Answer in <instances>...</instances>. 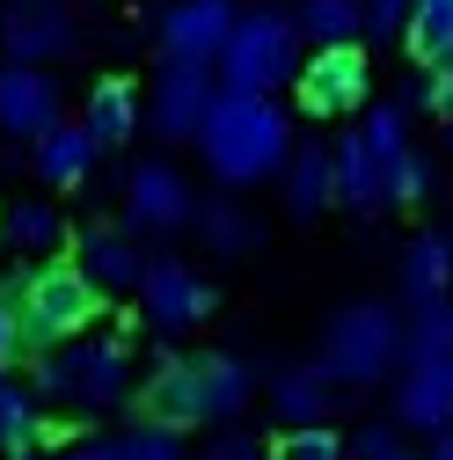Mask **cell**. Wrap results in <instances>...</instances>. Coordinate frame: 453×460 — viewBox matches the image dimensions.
<instances>
[{
	"label": "cell",
	"instance_id": "cell-4",
	"mask_svg": "<svg viewBox=\"0 0 453 460\" xmlns=\"http://www.w3.org/2000/svg\"><path fill=\"white\" fill-rule=\"evenodd\" d=\"M307 59H300V30L293 15H278V8H256L242 15V30L226 37L219 51V95H271V88H300Z\"/></svg>",
	"mask_w": 453,
	"mask_h": 460
},
{
	"label": "cell",
	"instance_id": "cell-28",
	"mask_svg": "<svg viewBox=\"0 0 453 460\" xmlns=\"http://www.w3.org/2000/svg\"><path fill=\"white\" fill-rule=\"evenodd\" d=\"M403 358H410V366H439V358H453V300L410 314V343H403Z\"/></svg>",
	"mask_w": 453,
	"mask_h": 460
},
{
	"label": "cell",
	"instance_id": "cell-31",
	"mask_svg": "<svg viewBox=\"0 0 453 460\" xmlns=\"http://www.w3.org/2000/svg\"><path fill=\"white\" fill-rule=\"evenodd\" d=\"M424 198H431V161L410 154V161L387 176V205H424Z\"/></svg>",
	"mask_w": 453,
	"mask_h": 460
},
{
	"label": "cell",
	"instance_id": "cell-5",
	"mask_svg": "<svg viewBox=\"0 0 453 460\" xmlns=\"http://www.w3.org/2000/svg\"><path fill=\"white\" fill-rule=\"evenodd\" d=\"M102 314V293L88 285L81 263H37L30 300H22V343L30 351H59V343H81Z\"/></svg>",
	"mask_w": 453,
	"mask_h": 460
},
{
	"label": "cell",
	"instance_id": "cell-11",
	"mask_svg": "<svg viewBox=\"0 0 453 460\" xmlns=\"http://www.w3.org/2000/svg\"><path fill=\"white\" fill-rule=\"evenodd\" d=\"M242 30L235 0H176L161 15V59H191V66H219L226 37Z\"/></svg>",
	"mask_w": 453,
	"mask_h": 460
},
{
	"label": "cell",
	"instance_id": "cell-24",
	"mask_svg": "<svg viewBox=\"0 0 453 460\" xmlns=\"http://www.w3.org/2000/svg\"><path fill=\"white\" fill-rule=\"evenodd\" d=\"M0 242H8L15 256H51V249H67V219L44 198H15L8 212H0Z\"/></svg>",
	"mask_w": 453,
	"mask_h": 460
},
{
	"label": "cell",
	"instance_id": "cell-27",
	"mask_svg": "<svg viewBox=\"0 0 453 460\" xmlns=\"http://www.w3.org/2000/svg\"><path fill=\"white\" fill-rule=\"evenodd\" d=\"M403 44H410V59H417L424 74H431V66H446V59H453V0H417Z\"/></svg>",
	"mask_w": 453,
	"mask_h": 460
},
{
	"label": "cell",
	"instance_id": "cell-34",
	"mask_svg": "<svg viewBox=\"0 0 453 460\" xmlns=\"http://www.w3.org/2000/svg\"><path fill=\"white\" fill-rule=\"evenodd\" d=\"M15 351H22V307H15L8 293H0V366H8Z\"/></svg>",
	"mask_w": 453,
	"mask_h": 460
},
{
	"label": "cell",
	"instance_id": "cell-14",
	"mask_svg": "<svg viewBox=\"0 0 453 460\" xmlns=\"http://www.w3.org/2000/svg\"><path fill=\"white\" fill-rule=\"evenodd\" d=\"M74 263L88 270V285H95L102 300H110V293H139V285H147V256L132 249L125 226H81Z\"/></svg>",
	"mask_w": 453,
	"mask_h": 460
},
{
	"label": "cell",
	"instance_id": "cell-16",
	"mask_svg": "<svg viewBox=\"0 0 453 460\" xmlns=\"http://www.w3.org/2000/svg\"><path fill=\"white\" fill-rule=\"evenodd\" d=\"M95 161H102V139H95L88 125H59L51 139L30 146V168H37L51 190H81V183L95 176Z\"/></svg>",
	"mask_w": 453,
	"mask_h": 460
},
{
	"label": "cell",
	"instance_id": "cell-13",
	"mask_svg": "<svg viewBox=\"0 0 453 460\" xmlns=\"http://www.w3.org/2000/svg\"><path fill=\"white\" fill-rule=\"evenodd\" d=\"M366 88H373V66H366L359 44L315 51L307 74H300V110H307V118H351V110L366 102Z\"/></svg>",
	"mask_w": 453,
	"mask_h": 460
},
{
	"label": "cell",
	"instance_id": "cell-20",
	"mask_svg": "<svg viewBox=\"0 0 453 460\" xmlns=\"http://www.w3.org/2000/svg\"><path fill=\"white\" fill-rule=\"evenodd\" d=\"M446 285H453V234L431 226V234H417L410 256H403V300H410V314L417 307H439Z\"/></svg>",
	"mask_w": 453,
	"mask_h": 460
},
{
	"label": "cell",
	"instance_id": "cell-37",
	"mask_svg": "<svg viewBox=\"0 0 453 460\" xmlns=\"http://www.w3.org/2000/svg\"><path fill=\"white\" fill-rule=\"evenodd\" d=\"M424 460H453V431H446V438H431V453H424Z\"/></svg>",
	"mask_w": 453,
	"mask_h": 460
},
{
	"label": "cell",
	"instance_id": "cell-1",
	"mask_svg": "<svg viewBox=\"0 0 453 460\" xmlns=\"http://www.w3.org/2000/svg\"><path fill=\"white\" fill-rule=\"evenodd\" d=\"M198 154H205V168L226 190H249L263 176H286L293 125H286V110H278L271 95H219V110L198 132Z\"/></svg>",
	"mask_w": 453,
	"mask_h": 460
},
{
	"label": "cell",
	"instance_id": "cell-15",
	"mask_svg": "<svg viewBox=\"0 0 453 460\" xmlns=\"http://www.w3.org/2000/svg\"><path fill=\"white\" fill-rule=\"evenodd\" d=\"M395 424H410L417 438H446L453 431V358L403 373V387H395Z\"/></svg>",
	"mask_w": 453,
	"mask_h": 460
},
{
	"label": "cell",
	"instance_id": "cell-17",
	"mask_svg": "<svg viewBox=\"0 0 453 460\" xmlns=\"http://www.w3.org/2000/svg\"><path fill=\"white\" fill-rule=\"evenodd\" d=\"M336 205V154L329 146H293V161H286V212L307 226V219H322Z\"/></svg>",
	"mask_w": 453,
	"mask_h": 460
},
{
	"label": "cell",
	"instance_id": "cell-2",
	"mask_svg": "<svg viewBox=\"0 0 453 460\" xmlns=\"http://www.w3.org/2000/svg\"><path fill=\"white\" fill-rule=\"evenodd\" d=\"M132 387V343L125 336H81L59 351L30 358V394L37 402H67V410H110Z\"/></svg>",
	"mask_w": 453,
	"mask_h": 460
},
{
	"label": "cell",
	"instance_id": "cell-25",
	"mask_svg": "<svg viewBox=\"0 0 453 460\" xmlns=\"http://www.w3.org/2000/svg\"><path fill=\"white\" fill-rule=\"evenodd\" d=\"M198 242H205L212 256H249V249H263V226H256V212H242L235 198H212V205L198 212Z\"/></svg>",
	"mask_w": 453,
	"mask_h": 460
},
{
	"label": "cell",
	"instance_id": "cell-9",
	"mask_svg": "<svg viewBox=\"0 0 453 460\" xmlns=\"http://www.w3.org/2000/svg\"><path fill=\"white\" fill-rule=\"evenodd\" d=\"M139 424H154V431H168V438L212 424V417H205V373H198V358H161V366L139 380Z\"/></svg>",
	"mask_w": 453,
	"mask_h": 460
},
{
	"label": "cell",
	"instance_id": "cell-32",
	"mask_svg": "<svg viewBox=\"0 0 453 460\" xmlns=\"http://www.w3.org/2000/svg\"><path fill=\"white\" fill-rule=\"evenodd\" d=\"M403 110H431V118H453V59H446V66H431Z\"/></svg>",
	"mask_w": 453,
	"mask_h": 460
},
{
	"label": "cell",
	"instance_id": "cell-29",
	"mask_svg": "<svg viewBox=\"0 0 453 460\" xmlns=\"http://www.w3.org/2000/svg\"><path fill=\"white\" fill-rule=\"evenodd\" d=\"M271 460H344V431H329V424L278 431V438H271Z\"/></svg>",
	"mask_w": 453,
	"mask_h": 460
},
{
	"label": "cell",
	"instance_id": "cell-8",
	"mask_svg": "<svg viewBox=\"0 0 453 460\" xmlns=\"http://www.w3.org/2000/svg\"><path fill=\"white\" fill-rule=\"evenodd\" d=\"M139 314L161 336H183V329H198L212 314V285L191 263H176V256H154L147 263V285H139Z\"/></svg>",
	"mask_w": 453,
	"mask_h": 460
},
{
	"label": "cell",
	"instance_id": "cell-38",
	"mask_svg": "<svg viewBox=\"0 0 453 460\" xmlns=\"http://www.w3.org/2000/svg\"><path fill=\"white\" fill-rule=\"evenodd\" d=\"M387 460H417V453H387Z\"/></svg>",
	"mask_w": 453,
	"mask_h": 460
},
{
	"label": "cell",
	"instance_id": "cell-26",
	"mask_svg": "<svg viewBox=\"0 0 453 460\" xmlns=\"http://www.w3.org/2000/svg\"><path fill=\"white\" fill-rule=\"evenodd\" d=\"M44 431H51V424H44V402H37L22 380L0 373V446L22 460V453H37V438H44Z\"/></svg>",
	"mask_w": 453,
	"mask_h": 460
},
{
	"label": "cell",
	"instance_id": "cell-22",
	"mask_svg": "<svg viewBox=\"0 0 453 460\" xmlns=\"http://www.w3.org/2000/svg\"><path fill=\"white\" fill-rule=\"evenodd\" d=\"M198 373H205V417H212V424H235L249 402H256V366L235 358V351L198 358Z\"/></svg>",
	"mask_w": 453,
	"mask_h": 460
},
{
	"label": "cell",
	"instance_id": "cell-33",
	"mask_svg": "<svg viewBox=\"0 0 453 460\" xmlns=\"http://www.w3.org/2000/svg\"><path fill=\"white\" fill-rule=\"evenodd\" d=\"M410 8H417V0H366V30H373V44L403 37V30H410Z\"/></svg>",
	"mask_w": 453,
	"mask_h": 460
},
{
	"label": "cell",
	"instance_id": "cell-30",
	"mask_svg": "<svg viewBox=\"0 0 453 460\" xmlns=\"http://www.w3.org/2000/svg\"><path fill=\"white\" fill-rule=\"evenodd\" d=\"M118 460H183V438H168V431L139 424V431H125V438H118Z\"/></svg>",
	"mask_w": 453,
	"mask_h": 460
},
{
	"label": "cell",
	"instance_id": "cell-21",
	"mask_svg": "<svg viewBox=\"0 0 453 460\" xmlns=\"http://www.w3.org/2000/svg\"><path fill=\"white\" fill-rule=\"evenodd\" d=\"M329 373H322V358H307V366H286L271 380V410L286 417V431H307V424H322L329 417Z\"/></svg>",
	"mask_w": 453,
	"mask_h": 460
},
{
	"label": "cell",
	"instance_id": "cell-40",
	"mask_svg": "<svg viewBox=\"0 0 453 460\" xmlns=\"http://www.w3.org/2000/svg\"><path fill=\"white\" fill-rule=\"evenodd\" d=\"M256 8H263V0H256Z\"/></svg>",
	"mask_w": 453,
	"mask_h": 460
},
{
	"label": "cell",
	"instance_id": "cell-12",
	"mask_svg": "<svg viewBox=\"0 0 453 460\" xmlns=\"http://www.w3.org/2000/svg\"><path fill=\"white\" fill-rule=\"evenodd\" d=\"M67 118H59V81H51L44 66H15V59H0V132H15V139H51Z\"/></svg>",
	"mask_w": 453,
	"mask_h": 460
},
{
	"label": "cell",
	"instance_id": "cell-23",
	"mask_svg": "<svg viewBox=\"0 0 453 460\" xmlns=\"http://www.w3.org/2000/svg\"><path fill=\"white\" fill-rule=\"evenodd\" d=\"M293 30H300V44H315V51H344V44L366 37V0H300V8H293Z\"/></svg>",
	"mask_w": 453,
	"mask_h": 460
},
{
	"label": "cell",
	"instance_id": "cell-35",
	"mask_svg": "<svg viewBox=\"0 0 453 460\" xmlns=\"http://www.w3.org/2000/svg\"><path fill=\"white\" fill-rule=\"evenodd\" d=\"M205 460H271V446H256V438H242V431H226V438H212Z\"/></svg>",
	"mask_w": 453,
	"mask_h": 460
},
{
	"label": "cell",
	"instance_id": "cell-7",
	"mask_svg": "<svg viewBox=\"0 0 453 460\" xmlns=\"http://www.w3.org/2000/svg\"><path fill=\"white\" fill-rule=\"evenodd\" d=\"M219 110V66H191V59H161L154 74V95H147V125L161 139H198L205 118Z\"/></svg>",
	"mask_w": 453,
	"mask_h": 460
},
{
	"label": "cell",
	"instance_id": "cell-18",
	"mask_svg": "<svg viewBox=\"0 0 453 460\" xmlns=\"http://www.w3.org/2000/svg\"><path fill=\"white\" fill-rule=\"evenodd\" d=\"M336 205L359 212V219L387 212V176H380V161H373L366 132H344V146H336Z\"/></svg>",
	"mask_w": 453,
	"mask_h": 460
},
{
	"label": "cell",
	"instance_id": "cell-6",
	"mask_svg": "<svg viewBox=\"0 0 453 460\" xmlns=\"http://www.w3.org/2000/svg\"><path fill=\"white\" fill-rule=\"evenodd\" d=\"M198 190L176 161H139L125 168V234H183L198 226Z\"/></svg>",
	"mask_w": 453,
	"mask_h": 460
},
{
	"label": "cell",
	"instance_id": "cell-36",
	"mask_svg": "<svg viewBox=\"0 0 453 460\" xmlns=\"http://www.w3.org/2000/svg\"><path fill=\"white\" fill-rule=\"evenodd\" d=\"M59 460H118V438H95V446H74V453H59Z\"/></svg>",
	"mask_w": 453,
	"mask_h": 460
},
{
	"label": "cell",
	"instance_id": "cell-3",
	"mask_svg": "<svg viewBox=\"0 0 453 460\" xmlns=\"http://www.w3.org/2000/svg\"><path fill=\"white\" fill-rule=\"evenodd\" d=\"M403 343H410V329L387 300H344L322 329V373L344 387H373L403 366Z\"/></svg>",
	"mask_w": 453,
	"mask_h": 460
},
{
	"label": "cell",
	"instance_id": "cell-19",
	"mask_svg": "<svg viewBox=\"0 0 453 460\" xmlns=\"http://www.w3.org/2000/svg\"><path fill=\"white\" fill-rule=\"evenodd\" d=\"M139 118H147V102H139V88H132L125 74H102V81L88 88V102H81V125H88L102 146H125V139L139 132Z\"/></svg>",
	"mask_w": 453,
	"mask_h": 460
},
{
	"label": "cell",
	"instance_id": "cell-10",
	"mask_svg": "<svg viewBox=\"0 0 453 460\" xmlns=\"http://www.w3.org/2000/svg\"><path fill=\"white\" fill-rule=\"evenodd\" d=\"M0 44L15 66H44L74 51V0H0Z\"/></svg>",
	"mask_w": 453,
	"mask_h": 460
},
{
	"label": "cell",
	"instance_id": "cell-39",
	"mask_svg": "<svg viewBox=\"0 0 453 460\" xmlns=\"http://www.w3.org/2000/svg\"><path fill=\"white\" fill-rule=\"evenodd\" d=\"M22 460H44V453H22Z\"/></svg>",
	"mask_w": 453,
	"mask_h": 460
}]
</instances>
